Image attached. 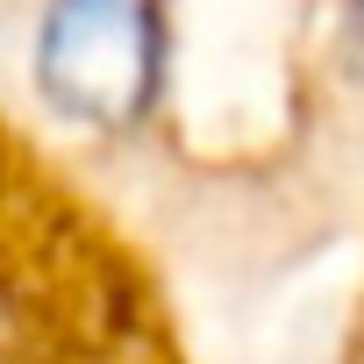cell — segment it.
Listing matches in <instances>:
<instances>
[{
  "mask_svg": "<svg viewBox=\"0 0 364 364\" xmlns=\"http://www.w3.org/2000/svg\"><path fill=\"white\" fill-rule=\"evenodd\" d=\"M36 93L86 129H129L157 86V15L150 0H43Z\"/></svg>",
  "mask_w": 364,
  "mask_h": 364,
  "instance_id": "1",
  "label": "cell"
},
{
  "mask_svg": "<svg viewBox=\"0 0 364 364\" xmlns=\"http://www.w3.org/2000/svg\"><path fill=\"white\" fill-rule=\"evenodd\" d=\"M350 65L364 72V0H350Z\"/></svg>",
  "mask_w": 364,
  "mask_h": 364,
  "instance_id": "2",
  "label": "cell"
}]
</instances>
